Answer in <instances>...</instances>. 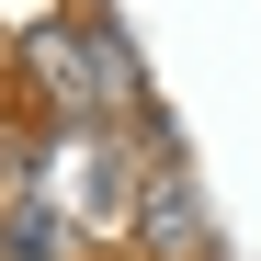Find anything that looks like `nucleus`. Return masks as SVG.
<instances>
[{
	"mask_svg": "<svg viewBox=\"0 0 261 261\" xmlns=\"http://www.w3.org/2000/svg\"><path fill=\"white\" fill-rule=\"evenodd\" d=\"M0 261H68V227H57V204H12V216H0Z\"/></svg>",
	"mask_w": 261,
	"mask_h": 261,
	"instance_id": "f03ea898",
	"label": "nucleus"
},
{
	"mask_svg": "<svg viewBox=\"0 0 261 261\" xmlns=\"http://www.w3.org/2000/svg\"><path fill=\"white\" fill-rule=\"evenodd\" d=\"M137 239L159 261H193L204 250V193H193V170H148V193H137Z\"/></svg>",
	"mask_w": 261,
	"mask_h": 261,
	"instance_id": "f257e3e1",
	"label": "nucleus"
}]
</instances>
